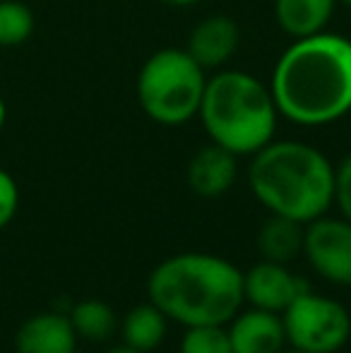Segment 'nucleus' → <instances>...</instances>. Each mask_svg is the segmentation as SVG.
I'll list each match as a JSON object with an SVG mask.
<instances>
[{
    "label": "nucleus",
    "mask_w": 351,
    "mask_h": 353,
    "mask_svg": "<svg viewBox=\"0 0 351 353\" xmlns=\"http://www.w3.org/2000/svg\"><path fill=\"white\" fill-rule=\"evenodd\" d=\"M72 353H80V351H77V349H75V351H72Z\"/></svg>",
    "instance_id": "a878e982"
},
{
    "label": "nucleus",
    "mask_w": 351,
    "mask_h": 353,
    "mask_svg": "<svg viewBox=\"0 0 351 353\" xmlns=\"http://www.w3.org/2000/svg\"><path fill=\"white\" fill-rule=\"evenodd\" d=\"M37 19L29 5L19 0H0V48H17L34 34Z\"/></svg>",
    "instance_id": "f3484780"
},
{
    "label": "nucleus",
    "mask_w": 351,
    "mask_h": 353,
    "mask_svg": "<svg viewBox=\"0 0 351 353\" xmlns=\"http://www.w3.org/2000/svg\"><path fill=\"white\" fill-rule=\"evenodd\" d=\"M166 325H169L166 315L152 301L135 305L123 317V325H121L123 344L140 353L154 351L164 341Z\"/></svg>",
    "instance_id": "2eb2a0df"
},
{
    "label": "nucleus",
    "mask_w": 351,
    "mask_h": 353,
    "mask_svg": "<svg viewBox=\"0 0 351 353\" xmlns=\"http://www.w3.org/2000/svg\"><path fill=\"white\" fill-rule=\"evenodd\" d=\"M234 353H279L286 346L281 315L260 307L241 310L226 325Z\"/></svg>",
    "instance_id": "9d476101"
},
{
    "label": "nucleus",
    "mask_w": 351,
    "mask_h": 353,
    "mask_svg": "<svg viewBox=\"0 0 351 353\" xmlns=\"http://www.w3.org/2000/svg\"><path fill=\"white\" fill-rule=\"evenodd\" d=\"M286 344L303 353H337L351 336V315L339 301L308 288L284 312Z\"/></svg>",
    "instance_id": "423d86ee"
},
{
    "label": "nucleus",
    "mask_w": 351,
    "mask_h": 353,
    "mask_svg": "<svg viewBox=\"0 0 351 353\" xmlns=\"http://www.w3.org/2000/svg\"><path fill=\"white\" fill-rule=\"evenodd\" d=\"M200 123L212 144L236 157H253L277 137L279 111L270 84L245 70L221 68L207 77Z\"/></svg>",
    "instance_id": "20e7f679"
},
{
    "label": "nucleus",
    "mask_w": 351,
    "mask_h": 353,
    "mask_svg": "<svg viewBox=\"0 0 351 353\" xmlns=\"http://www.w3.org/2000/svg\"><path fill=\"white\" fill-rule=\"evenodd\" d=\"M248 188L270 214L305 226L334 205V166L308 142L272 140L250 157Z\"/></svg>",
    "instance_id": "7ed1b4c3"
},
{
    "label": "nucleus",
    "mask_w": 351,
    "mask_h": 353,
    "mask_svg": "<svg viewBox=\"0 0 351 353\" xmlns=\"http://www.w3.org/2000/svg\"><path fill=\"white\" fill-rule=\"evenodd\" d=\"M339 3H344L347 8H351V0H339Z\"/></svg>",
    "instance_id": "393cba45"
},
{
    "label": "nucleus",
    "mask_w": 351,
    "mask_h": 353,
    "mask_svg": "<svg viewBox=\"0 0 351 353\" xmlns=\"http://www.w3.org/2000/svg\"><path fill=\"white\" fill-rule=\"evenodd\" d=\"M164 5H169V8H192V5L202 3V0H161Z\"/></svg>",
    "instance_id": "412c9836"
},
{
    "label": "nucleus",
    "mask_w": 351,
    "mask_h": 353,
    "mask_svg": "<svg viewBox=\"0 0 351 353\" xmlns=\"http://www.w3.org/2000/svg\"><path fill=\"white\" fill-rule=\"evenodd\" d=\"M279 353H303V351H299V349H289V351H286V349H281Z\"/></svg>",
    "instance_id": "b1692460"
},
{
    "label": "nucleus",
    "mask_w": 351,
    "mask_h": 353,
    "mask_svg": "<svg viewBox=\"0 0 351 353\" xmlns=\"http://www.w3.org/2000/svg\"><path fill=\"white\" fill-rule=\"evenodd\" d=\"M334 205L347 221H351V154L334 168Z\"/></svg>",
    "instance_id": "aec40b11"
},
{
    "label": "nucleus",
    "mask_w": 351,
    "mask_h": 353,
    "mask_svg": "<svg viewBox=\"0 0 351 353\" xmlns=\"http://www.w3.org/2000/svg\"><path fill=\"white\" fill-rule=\"evenodd\" d=\"M347 118H351V111H349V116H347Z\"/></svg>",
    "instance_id": "bb28decb"
},
{
    "label": "nucleus",
    "mask_w": 351,
    "mask_h": 353,
    "mask_svg": "<svg viewBox=\"0 0 351 353\" xmlns=\"http://www.w3.org/2000/svg\"><path fill=\"white\" fill-rule=\"evenodd\" d=\"M147 296L176 325H229L245 303L243 272L212 252H181L152 270Z\"/></svg>",
    "instance_id": "f03ea898"
},
{
    "label": "nucleus",
    "mask_w": 351,
    "mask_h": 353,
    "mask_svg": "<svg viewBox=\"0 0 351 353\" xmlns=\"http://www.w3.org/2000/svg\"><path fill=\"white\" fill-rule=\"evenodd\" d=\"M239 157L219 144H207L192 154L188 163V185L200 197H219L236 183Z\"/></svg>",
    "instance_id": "f8f14e48"
},
{
    "label": "nucleus",
    "mask_w": 351,
    "mask_h": 353,
    "mask_svg": "<svg viewBox=\"0 0 351 353\" xmlns=\"http://www.w3.org/2000/svg\"><path fill=\"white\" fill-rule=\"evenodd\" d=\"M339 0H274V19L291 39L328 32Z\"/></svg>",
    "instance_id": "ddd939ff"
},
{
    "label": "nucleus",
    "mask_w": 351,
    "mask_h": 353,
    "mask_svg": "<svg viewBox=\"0 0 351 353\" xmlns=\"http://www.w3.org/2000/svg\"><path fill=\"white\" fill-rule=\"evenodd\" d=\"M14 349L17 353H72L77 349L75 327L63 312H39L19 325Z\"/></svg>",
    "instance_id": "9b49d317"
},
{
    "label": "nucleus",
    "mask_w": 351,
    "mask_h": 353,
    "mask_svg": "<svg viewBox=\"0 0 351 353\" xmlns=\"http://www.w3.org/2000/svg\"><path fill=\"white\" fill-rule=\"evenodd\" d=\"M303 255L325 281L351 286V221L323 214L305 223Z\"/></svg>",
    "instance_id": "0eeeda50"
},
{
    "label": "nucleus",
    "mask_w": 351,
    "mask_h": 353,
    "mask_svg": "<svg viewBox=\"0 0 351 353\" xmlns=\"http://www.w3.org/2000/svg\"><path fill=\"white\" fill-rule=\"evenodd\" d=\"M19 210V185L5 168H0V231L12 223Z\"/></svg>",
    "instance_id": "6ab92c4d"
},
{
    "label": "nucleus",
    "mask_w": 351,
    "mask_h": 353,
    "mask_svg": "<svg viewBox=\"0 0 351 353\" xmlns=\"http://www.w3.org/2000/svg\"><path fill=\"white\" fill-rule=\"evenodd\" d=\"M103 353H140V351H135V349H130V346L121 344V346H113V349L103 351Z\"/></svg>",
    "instance_id": "5701e85b"
},
{
    "label": "nucleus",
    "mask_w": 351,
    "mask_h": 353,
    "mask_svg": "<svg viewBox=\"0 0 351 353\" xmlns=\"http://www.w3.org/2000/svg\"><path fill=\"white\" fill-rule=\"evenodd\" d=\"M181 353H234L226 325L185 327L181 339Z\"/></svg>",
    "instance_id": "a211bd4d"
},
{
    "label": "nucleus",
    "mask_w": 351,
    "mask_h": 353,
    "mask_svg": "<svg viewBox=\"0 0 351 353\" xmlns=\"http://www.w3.org/2000/svg\"><path fill=\"white\" fill-rule=\"evenodd\" d=\"M241 29L229 14H210L192 27L185 51L205 70H221L239 53Z\"/></svg>",
    "instance_id": "1a4fd4ad"
},
{
    "label": "nucleus",
    "mask_w": 351,
    "mask_h": 353,
    "mask_svg": "<svg viewBox=\"0 0 351 353\" xmlns=\"http://www.w3.org/2000/svg\"><path fill=\"white\" fill-rule=\"evenodd\" d=\"M270 92L279 118L299 128H325L351 111V39L320 32L294 39L274 63Z\"/></svg>",
    "instance_id": "f257e3e1"
},
{
    "label": "nucleus",
    "mask_w": 351,
    "mask_h": 353,
    "mask_svg": "<svg viewBox=\"0 0 351 353\" xmlns=\"http://www.w3.org/2000/svg\"><path fill=\"white\" fill-rule=\"evenodd\" d=\"M303 223L270 214V219L258 231V250L263 260L279 262V265L294 262L299 255H303Z\"/></svg>",
    "instance_id": "4468645a"
},
{
    "label": "nucleus",
    "mask_w": 351,
    "mask_h": 353,
    "mask_svg": "<svg viewBox=\"0 0 351 353\" xmlns=\"http://www.w3.org/2000/svg\"><path fill=\"white\" fill-rule=\"evenodd\" d=\"M207 87V70L185 48H161L137 72V103L150 121L178 128L197 118Z\"/></svg>",
    "instance_id": "39448f33"
},
{
    "label": "nucleus",
    "mask_w": 351,
    "mask_h": 353,
    "mask_svg": "<svg viewBox=\"0 0 351 353\" xmlns=\"http://www.w3.org/2000/svg\"><path fill=\"white\" fill-rule=\"evenodd\" d=\"M308 283L303 276H296L286 265L279 262H258L248 272H243V298L250 303V307L260 310L281 312L301 296L308 291Z\"/></svg>",
    "instance_id": "6e6552de"
},
{
    "label": "nucleus",
    "mask_w": 351,
    "mask_h": 353,
    "mask_svg": "<svg viewBox=\"0 0 351 353\" xmlns=\"http://www.w3.org/2000/svg\"><path fill=\"white\" fill-rule=\"evenodd\" d=\"M68 317L75 327L77 339L87 341H106L118 327V315L113 312V307L97 298L80 301Z\"/></svg>",
    "instance_id": "dca6fc26"
},
{
    "label": "nucleus",
    "mask_w": 351,
    "mask_h": 353,
    "mask_svg": "<svg viewBox=\"0 0 351 353\" xmlns=\"http://www.w3.org/2000/svg\"><path fill=\"white\" fill-rule=\"evenodd\" d=\"M5 123H8V103H5L3 94H0V130L5 128Z\"/></svg>",
    "instance_id": "4be33fe9"
}]
</instances>
